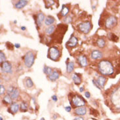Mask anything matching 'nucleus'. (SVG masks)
Masks as SVG:
<instances>
[{"label":"nucleus","mask_w":120,"mask_h":120,"mask_svg":"<svg viewBox=\"0 0 120 120\" xmlns=\"http://www.w3.org/2000/svg\"><path fill=\"white\" fill-rule=\"evenodd\" d=\"M98 70L102 75H109L114 74V68L111 62L108 60H103L98 64Z\"/></svg>","instance_id":"obj_1"},{"label":"nucleus","mask_w":120,"mask_h":120,"mask_svg":"<svg viewBox=\"0 0 120 120\" xmlns=\"http://www.w3.org/2000/svg\"><path fill=\"white\" fill-rule=\"evenodd\" d=\"M111 101L115 107L120 108V86L112 92L111 95Z\"/></svg>","instance_id":"obj_2"},{"label":"nucleus","mask_w":120,"mask_h":120,"mask_svg":"<svg viewBox=\"0 0 120 120\" xmlns=\"http://www.w3.org/2000/svg\"><path fill=\"white\" fill-rule=\"evenodd\" d=\"M35 56L32 51H29L26 53L24 56V64L28 68H31L34 63Z\"/></svg>","instance_id":"obj_3"},{"label":"nucleus","mask_w":120,"mask_h":120,"mask_svg":"<svg viewBox=\"0 0 120 120\" xmlns=\"http://www.w3.org/2000/svg\"><path fill=\"white\" fill-rule=\"evenodd\" d=\"M60 56V51L56 47H52L49 49V59L52 60H56Z\"/></svg>","instance_id":"obj_4"},{"label":"nucleus","mask_w":120,"mask_h":120,"mask_svg":"<svg viewBox=\"0 0 120 120\" xmlns=\"http://www.w3.org/2000/svg\"><path fill=\"white\" fill-rule=\"evenodd\" d=\"M91 24L90 22H85L81 23L79 25V30L81 31V32L84 34H88L90 32L91 29Z\"/></svg>","instance_id":"obj_5"},{"label":"nucleus","mask_w":120,"mask_h":120,"mask_svg":"<svg viewBox=\"0 0 120 120\" xmlns=\"http://www.w3.org/2000/svg\"><path fill=\"white\" fill-rule=\"evenodd\" d=\"M72 103L74 106L76 107H82L85 104V102L83 98L80 97L78 95H76L72 98Z\"/></svg>","instance_id":"obj_6"},{"label":"nucleus","mask_w":120,"mask_h":120,"mask_svg":"<svg viewBox=\"0 0 120 120\" xmlns=\"http://www.w3.org/2000/svg\"><path fill=\"white\" fill-rule=\"evenodd\" d=\"M117 19L115 17V16H109L108 18L106 20V22H105V26L107 28L110 29L112 28H113L114 26L117 24Z\"/></svg>","instance_id":"obj_7"},{"label":"nucleus","mask_w":120,"mask_h":120,"mask_svg":"<svg viewBox=\"0 0 120 120\" xmlns=\"http://www.w3.org/2000/svg\"><path fill=\"white\" fill-rule=\"evenodd\" d=\"M7 94L9 95L13 100H16L19 97V91L16 88L11 87L7 90Z\"/></svg>","instance_id":"obj_8"},{"label":"nucleus","mask_w":120,"mask_h":120,"mask_svg":"<svg viewBox=\"0 0 120 120\" xmlns=\"http://www.w3.org/2000/svg\"><path fill=\"white\" fill-rule=\"evenodd\" d=\"M1 70L5 73H12V65L9 62H3V63H1Z\"/></svg>","instance_id":"obj_9"},{"label":"nucleus","mask_w":120,"mask_h":120,"mask_svg":"<svg viewBox=\"0 0 120 120\" xmlns=\"http://www.w3.org/2000/svg\"><path fill=\"white\" fill-rule=\"evenodd\" d=\"M78 38L75 37V36H74L73 35L71 36V38H70V39L68 40V41L66 43L67 45L69 46V47H75L78 44Z\"/></svg>","instance_id":"obj_10"},{"label":"nucleus","mask_w":120,"mask_h":120,"mask_svg":"<svg viewBox=\"0 0 120 120\" xmlns=\"http://www.w3.org/2000/svg\"><path fill=\"white\" fill-rule=\"evenodd\" d=\"M78 60L79 63V64L81 65L83 67H85L88 65V61L87 57L85 55H81L78 57Z\"/></svg>","instance_id":"obj_11"},{"label":"nucleus","mask_w":120,"mask_h":120,"mask_svg":"<svg viewBox=\"0 0 120 120\" xmlns=\"http://www.w3.org/2000/svg\"><path fill=\"white\" fill-rule=\"evenodd\" d=\"M97 82L99 87L101 89V88H103L104 87V85L106 82V79L104 78L103 75H100V76L98 77L97 79Z\"/></svg>","instance_id":"obj_12"},{"label":"nucleus","mask_w":120,"mask_h":120,"mask_svg":"<svg viewBox=\"0 0 120 120\" xmlns=\"http://www.w3.org/2000/svg\"><path fill=\"white\" fill-rule=\"evenodd\" d=\"M102 53L98 50H94L91 52V58L93 59H100L102 57Z\"/></svg>","instance_id":"obj_13"},{"label":"nucleus","mask_w":120,"mask_h":120,"mask_svg":"<svg viewBox=\"0 0 120 120\" xmlns=\"http://www.w3.org/2000/svg\"><path fill=\"white\" fill-rule=\"evenodd\" d=\"M75 114H77L78 116H84L86 114V112H87V109L86 108L83 107H79L77 109H75L74 111Z\"/></svg>","instance_id":"obj_14"},{"label":"nucleus","mask_w":120,"mask_h":120,"mask_svg":"<svg viewBox=\"0 0 120 120\" xmlns=\"http://www.w3.org/2000/svg\"><path fill=\"white\" fill-rule=\"evenodd\" d=\"M45 19V15H43V13H39L38 16H37V19H36V23L38 26H41L43 21Z\"/></svg>","instance_id":"obj_15"},{"label":"nucleus","mask_w":120,"mask_h":120,"mask_svg":"<svg viewBox=\"0 0 120 120\" xmlns=\"http://www.w3.org/2000/svg\"><path fill=\"white\" fill-rule=\"evenodd\" d=\"M28 1H26V0H20L15 5V7H16V9H22V8L26 6V5L28 4Z\"/></svg>","instance_id":"obj_16"},{"label":"nucleus","mask_w":120,"mask_h":120,"mask_svg":"<svg viewBox=\"0 0 120 120\" xmlns=\"http://www.w3.org/2000/svg\"><path fill=\"white\" fill-rule=\"evenodd\" d=\"M59 76H60V74H59V72L57 71H56V70H54V71H52V74L50 75H49V78L51 81H56V79H58Z\"/></svg>","instance_id":"obj_17"},{"label":"nucleus","mask_w":120,"mask_h":120,"mask_svg":"<svg viewBox=\"0 0 120 120\" xmlns=\"http://www.w3.org/2000/svg\"><path fill=\"white\" fill-rule=\"evenodd\" d=\"M19 104H17L16 102H15V103H13V104H11V106H10V108L9 110L11 111V113H15H15H16V112L19 111Z\"/></svg>","instance_id":"obj_18"},{"label":"nucleus","mask_w":120,"mask_h":120,"mask_svg":"<svg viewBox=\"0 0 120 120\" xmlns=\"http://www.w3.org/2000/svg\"><path fill=\"white\" fill-rule=\"evenodd\" d=\"M55 19L52 16H48L45 19V24L47 25V26H52V24L55 22Z\"/></svg>","instance_id":"obj_19"},{"label":"nucleus","mask_w":120,"mask_h":120,"mask_svg":"<svg viewBox=\"0 0 120 120\" xmlns=\"http://www.w3.org/2000/svg\"><path fill=\"white\" fill-rule=\"evenodd\" d=\"M74 62H69L67 63V66H66V70L68 73H71V71L74 70Z\"/></svg>","instance_id":"obj_20"},{"label":"nucleus","mask_w":120,"mask_h":120,"mask_svg":"<svg viewBox=\"0 0 120 120\" xmlns=\"http://www.w3.org/2000/svg\"><path fill=\"white\" fill-rule=\"evenodd\" d=\"M72 79L76 85H79L81 83V78L77 74H74L72 75Z\"/></svg>","instance_id":"obj_21"},{"label":"nucleus","mask_w":120,"mask_h":120,"mask_svg":"<svg viewBox=\"0 0 120 120\" xmlns=\"http://www.w3.org/2000/svg\"><path fill=\"white\" fill-rule=\"evenodd\" d=\"M24 84L26 85L27 87L31 88L32 87L33 85H34V83L33 81H32V79L30 78H27L26 79V80L24 81Z\"/></svg>","instance_id":"obj_22"},{"label":"nucleus","mask_w":120,"mask_h":120,"mask_svg":"<svg viewBox=\"0 0 120 120\" xmlns=\"http://www.w3.org/2000/svg\"><path fill=\"white\" fill-rule=\"evenodd\" d=\"M97 45L100 47V48H103L105 45H106V42L104 41V39L102 38H99V39H97Z\"/></svg>","instance_id":"obj_23"},{"label":"nucleus","mask_w":120,"mask_h":120,"mask_svg":"<svg viewBox=\"0 0 120 120\" xmlns=\"http://www.w3.org/2000/svg\"><path fill=\"white\" fill-rule=\"evenodd\" d=\"M69 13V9L66 6H65L64 5H62V9L61 10V15L62 16H66L68 15V13Z\"/></svg>","instance_id":"obj_24"},{"label":"nucleus","mask_w":120,"mask_h":120,"mask_svg":"<svg viewBox=\"0 0 120 120\" xmlns=\"http://www.w3.org/2000/svg\"><path fill=\"white\" fill-rule=\"evenodd\" d=\"M12 100H13V99H12L9 95H8V94L5 95V96L4 97V98H3V102L7 104H11V103H12Z\"/></svg>","instance_id":"obj_25"},{"label":"nucleus","mask_w":120,"mask_h":120,"mask_svg":"<svg viewBox=\"0 0 120 120\" xmlns=\"http://www.w3.org/2000/svg\"><path fill=\"white\" fill-rule=\"evenodd\" d=\"M55 28V26H54V25L49 26V27L45 30V33L47 34H48V35H50V34H51L54 32Z\"/></svg>","instance_id":"obj_26"},{"label":"nucleus","mask_w":120,"mask_h":120,"mask_svg":"<svg viewBox=\"0 0 120 120\" xmlns=\"http://www.w3.org/2000/svg\"><path fill=\"white\" fill-rule=\"evenodd\" d=\"M108 38L110 40L113 41H115V42L118 41V37L113 33H110V34L108 35Z\"/></svg>","instance_id":"obj_27"},{"label":"nucleus","mask_w":120,"mask_h":120,"mask_svg":"<svg viewBox=\"0 0 120 120\" xmlns=\"http://www.w3.org/2000/svg\"><path fill=\"white\" fill-rule=\"evenodd\" d=\"M52 71H53L52 70V69L48 66H45L43 68V72L47 75H50L52 73Z\"/></svg>","instance_id":"obj_28"},{"label":"nucleus","mask_w":120,"mask_h":120,"mask_svg":"<svg viewBox=\"0 0 120 120\" xmlns=\"http://www.w3.org/2000/svg\"><path fill=\"white\" fill-rule=\"evenodd\" d=\"M20 110L21 111H23V112H26L28 110V104L26 102H22L20 106Z\"/></svg>","instance_id":"obj_29"},{"label":"nucleus","mask_w":120,"mask_h":120,"mask_svg":"<svg viewBox=\"0 0 120 120\" xmlns=\"http://www.w3.org/2000/svg\"><path fill=\"white\" fill-rule=\"evenodd\" d=\"M5 60H6V57H5V55H4V53L1 51H0V61H1V63H3V62L6 61Z\"/></svg>","instance_id":"obj_30"},{"label":"nucleus","mask_w":120,"mask_h":120,"mask_svg":"<svg viewBox=\"0 0 120 120\" xmlns=\"http://www.w3.org/2000/svg\"><path fill=\"white\" fill-rule=\"evenodd\" d=\"M46 2V7H49L51 6L52 5L55 4V1H52V0H50V1H45Z\"/></svg>","instance_id":"obj_31"},{"label":"nucleus","mask_w":120,"mask_h":120,"mask_svg":"<svg viewBox=\"0 0 120 120\" xmlns=\"http://www.w3.org/2000/svg\"><path fill=\"white\" fill-rule=\"evenodd\" d=\"M5 89L4 87V86L3 85H0V95L2 96L5 93Z\"/></svg>","instance_id":"obj_32"},{"label":"nucleus","mask_w":120,"mask_h":120,"mask_svg":"<svg viewBox=\"0 0 120 120\" xmlns=\"http://www.w3.org/2000/svg\"><path fill=\"white\" fill-rule=\"evenodd\" d=\"M6 44H7V48H8V49H10V50H13V44H11V43L9 42H7Z\"/></svg>","instance_id":"obj_33"},{"label":"nucleus","mask_w":120,"mask_h":120,"mask_svg":"<svg viewBox=\"0 0 120 120\" xmlns=\"http://www.w3.org/2000/svg\"><path fill=\"white\" fill-rule=\"evenodd\" d=\"M93 84H94V85H95V86H96V87H97L98 89H101V88L99 87V86H98V85L97 81H95L94 79H93Z\"/></svg>","instance_id":"obj_34"},{"label":"nucleus","mask_w":120,"mask_h":120,"mask_svg":"<svg viewBox=\"0 0 120 120\" xmlns=\"http://www.w3.org/2000/svg\"><path fill=\"white\" fill-rule=\"evenodd\" d=\"M85 95L86 98H89L90 97H91V94H90V93H89V92H88V91H86V92L85 93Z\"/></svg>","instance_id":"obj_35"},{"label":"nucleus","mask_w":120,"mask_h":120,"mask_svg":"<svg viewBox=\"0 0 120 120\" xmlns=\"http://www.w3.org/2000/svg\"><path fill=\"white\" fill-rule=\"evenodd\" d=\"M71 108L70 106H66V107H65V110L67 112H70V111H71Z\"/></svg>","instance_id":"obj_36"},{"label":"nucleus","mask_w":120,"mask_h":120,"mask_svg":"<svg viewBox=\"0 0 120 120\" xmlns=\"http://www.w3.org/2000/svg\"><path fill=\"white\" fill-rule=\"evenodd\" d=\"M52 101H55V102H56V101H58V98H57V97H56V96H55V95L52 96Z\"/></svg>","instance_id":"obj_37"},{"label":"nucleus","mask_w":120,"mask_h":120,"mask_svg":"<svg viewBox=\"0 0 120 120\" xmlns=\"http://www.w3.org/2000/svg\"><path fill=\"white\" fill-rule=\"evenodd\" d=\"M74 120H84V119H83V117H75Z\"/></svg>","instance_id":"obj_38"},{"label":"nucleus","mask_w":120,"mask_h":120,"mask_svg":"<svg viewBox=\"0 0 120 120\" xmlns=\"http://www.w3.org/2000/svg\"><path fill=\"white\" fill-rule=\"evenodd\" d=\"M15 46L16 48H19L20 47V45L19 43H15Z\"/></svg>","instance_id":"obj_39"},{"label":"nucleus","mask_w":120,"mask_h":120,"mask_svg":"<svg viewBox=\"0 0 120 120\" xmlns=\"http://www.w3.org/2000/svg\"><path fill=\"white\" fill-rule=\"evenodd\" d=\"M79 91H80V92H83V91H84V87H81L80 89H79Z\"/></svg>","instance_id":"obj_40"},{"label":"nucleus","mask_w":120,"mask_h":120,"mask_svg":"<svg viewBox=\"0 0 120 120\" xmlns=\"http://www.w3.org/2000/svg\"><path fill=\"white\" fill-rule=\"evenodd\" d=\"M21 30H26V27H25V26H22V27H21Z\"/></svg>","instance_id":"obj_41"},{"label":"nucleus","mask_w":120,"mask_h":120,"mask_svg":"<svg viewBox=\"0 0 120 120\" xmlns=\"http://www.w3.org/2000/svg\"><path fill=\"white\" fill-rule=\"evenodd\" d=\"M0 120H3V117H1H1H0Z\"/></svg>","instance_id":"obj_42"},{"label":"nucleus","mask_w":120,"mask_h":120,"mask_svg":"<svg viewBox=\"0 0 120 120\" xmlns=\"http://www.w3.org/2000/svg\"><path fill=\"white\" fill-rule=\"evenodd\" d=\"M45 120V119H44L43 117H41V120Z\"/></svg>","instance_id":"obj_43"}]
</instances>
